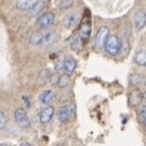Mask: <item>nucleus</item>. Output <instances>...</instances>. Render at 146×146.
Masks as SVG:
<instances>
[{
	"instance_id": "1",
	"label": "nucleus",
	"mask_w": 146,
	"mask_h": 146,
	"mask_svg": "<svg viewBox=\"0 0 146 146\" xmlns=\"http://www.w3.org/2000/svg\"><path fill=\"white\" fill-rule=\"evenodd\" d=\"M104 48L107 54L112 55V56H116V55L119 54V50L122 48V43L117 35H110L104 45Z\"/></svg>"
},
{
	"instance_id": "2",
	"label": "nucleus",
	"mask_w": 146,
	"mask_h": 146,
	"mask_svg": "<svg viewBox=\"0 0 146 146\" xmlns=\"http://www.w3.org/2000/svg\"><path fill=\"white\" fill-rule=\"evenodd\" d=\"M110 36V28L107 26H102L100 27L96 36H95V44H94V48L96 50H101L104 48L105 43H106L107 38Z\"/></svg>"
},
{
	"instance_id": "3",
	"label": "nucleus",
	"mask_w": 146,
	"mask_h": 146,
	"mask_svg": "<svg viewBox=\"0 0 146 146\" xmlns=\"http://www.w3.org/2000/svg\"><path fill=\"white\" fill-rule=\"evenodd\" d=\"M73 116H74V106L72 104L63 105L58 111V119L61 123H67L68 121H71Z\"/></svg>"
},
{
	"instance_id": "4",
	"label": "nucleus",
	"mask_w": 146,
	"mask_h": 146,
	"mask_svg": "<svg viewBox=\"0 0 146 146\" xmlns=\"http://www.w3.org/2000/svg\"><path fill=\"white\" fill-rule=\"evenodd\" d=\"M15 121L21 128H28L31 125V121L29 117L27 115L25 108H16L15 111Z\"/></svg>"
},
{
	"instance_id": "5",
	"label": "nucleus",
	"mask_w": 146,
	"mask_h": 146,
	"mask_svg": "<svg viewBox=\"0 0 146 146\" xmlns=\"http://www.w3.org/2000/svg\"><path fill=\"white\" fill-rule=\"evenodd\" d=\"M55 22V15L52 12H45L42 16L38 17L36 20V25H38L40 28H49L50 26H52Z\"/></svg>"
},
{
	"instance_id": "6",
	"label": "nucleus",
	"mask_w": 146,
	"mask_h": 146,
	"mask_svg": "<svg viewBox=\"0 0 146 146\" xmlns=\"http://www.w3.org/2000/svg\"><path fill=\"white\" fill-rule=\"evenodd\" d=\"M143 99H144V95H143V93H141L139 89L133 90V91H131V93L129 94V98H128V102H129V106H130V107H138L139 105L143 102Z\"/></svg>"
},
{
	"instance_id": "7",
	"label": "nucleus",
	"mask_w": 146,
	"mask_h": 146,
	"mask_svg": "<svg viewBox=\"0 0 146 146\" xmlns=\"http://www.w3.org/2000/svg\"><path fill=\"white\" fill-rule=\"evenodd\" d=\"M54 113H55V110L52 106H45L42 111H40V115H39L40 123H42V124H48L49 122H51Z\"/></svg>"
},
{
	"instance_id": "8",
	"label": "nucleus",
	"mask_w": 146,
	"mask_h": 146,
	"mask_svg": "<svg viewBox=\"0 0 146 146\" xmlns=\"http://www.w3.org/2000/svg\"><path fill=\"white\" fill-rule=\"evenodd\" d=\"M39 100H40V102L46 105V106H51V104L56 100V94H55L52 90H50V89L45 90V91H43V93L40 94Z\"/></svg>"
},
{
	"instance_id": "9",
	"label": "nucleus",
	"mask_w": 146,
	"mask_h": 146,
	"mask_svg": "<svg viewBox=\"0 0 146 146\" xmlns=\"http://www.w3.org/2000/svg\"><path fill=\"white\" fill-rule=\"evenodd\" d=\"M78 20H79L78 13L77 12H71V13H68L65 18H63V26H65L66 28H68V29H72V28H74V27L77 26Z\"/></svg>"
},
{
	"instance_id": "10",
	"label": "nucleus",
	"mask_w": 146,
	"mask_h": 146,
	"mask_svg": "<svg viewBox=\"0 0 146 146\" xmlns=\"http://www.w3.org/2000/svg\"><path fill=\"white\" fill-rule=\"evenodd\" d=\"M77 67V61L74 60L73 57H66L65 61H63V65H62V70L65 71V73L67 76L72 74L73 72H74Z\"/></svg>"
},
{
	"instance_id": "11",
	"label": "nucleus",
	"mask_w": 146,
	"mask_h": 146,
	"mask_svg": "<svg viewBox=\"0 0 146 146\" xmlns=\"http://www.w3.org/2000/svg\"><path fill=\"white\" fill-rule=\"evenodd\" d=\"M146 23V16H145V12L144 10H139L138 12L135 13V17H134V25H135V28L138 31H141L145 27Z\"/></svg>"
},
{
	"instance_id": "12",
	"label": "nucleus",
	"mask_w": 146,
	"mask_h": 146,
	"mask_svg": "<svg viewBox=\"0 0 146 146\" xmlns=\"http://www.w3.org/2000/svg\"><path fill=\"white\" fill-rule=\"evenodd\" d=\"M38 0H16V7L21 11H28L33 7Z\"/></svg>"
},
{
	"instance_id": "13",
	"label": "nucleus",
	"mask_w": 146,
	"mask_h": 146,
	"mask_svg": "<svg viewBox=\"0 0 146 146\" xmlns=\"http://www.w3.org/2000/svg\"><path fill=\"white\" fill-rule=\"evenodd\" d=\"M90 33H91V27L89 23H83L80 26V29H79V39L80 42H86L89 40L90 38Z\"/></svg>"
},
{
	"instance_id": "14",
	"label": "nucleus",
	"mask_w": 146,
	"mask_h": 146,
	"mask_svg": "<svg viewBox=\"0 0 146 146\" xmlns=\"http://www.w3.org/2000/svg\"><path fill=\"white\" fill-rule=\"evenodd\" d=\"M57 39V34L55 32H46L45 34H43V38H42V44L44 46H48V45H51L55 43V40Z\"/></svg>"
},
{
	"instance_id": "15",
	"label": "nucleus",
	"mask_w": 146,
	"mask_h": 146,
	"mask_svg": "<svg viewBox=\"0 0 146 146\" xmlns=\"http://www.w3.org/2000/svg\"><path fill=\"white\" fill-rule=\"evenodd\" d=\"M134 61H135L136 65H139V66H141V67H144V66L146 65V51H145L144 49L139 50V51L135 54Z\"/></svg>"
},
{
	"instance_id": "16",
	"label": "nucleus",
	"mask_w": 146,
	"mask_h": 146,
	"mask_svg": "<svg viewBox=\"0 0 146 146\" xmlns=\"http://www.w3.org/2000/svg\"><path fill=\"white\" fill-rule=\"evenodd\" d=\"M68 43H70L71 48L73 50H78L80 48V39H79L78 35H72L70 38V40H68Z\"/></svg>"
},
{
	"instance_id": "17",
	"label": "nucleus",
	"mask_w": 146,
	"mask_h": 146,
	"mask_svg": "<svg viewBox=\"0 0 146 146\" xmlns=\"http://www.w3.org/2000/svg\"><path fill=\"white\" fill-rule=\"evenodd\" d=\"M42 38H43V34L40 33V32H35V33H33L29 36V43L33 44V45L40 44L42 43Z\"/></svg>"
},
{
	"instance_id": "18",
	"label": "nucleus",
	"mask_w": 146,
	"mask_h": 146,
	"mask_svg": "<svg viewBox=\"0 0 146 146\" xmlns=\"http://www.w3.org/2000/svg\"><path fill=\"white\" fill-rule=\"evenodd\" d=\"M43 9H44V1H40V0H38V1H36V4L29 11H31L32 15H35V13H38L39 11H42Z\"/></svg>"
},
{
	"instance_id": "19",
	"label": "nucleus",
	"mask_w": 146,
	"mask_h": 146,
	"mask_svg": "<svg viewBox=\"0 0 146 146\" xmlns=\"http://www.w3.org/2000/svg\"><path fill=\"white\" fill-rule=\"evenodd\" d=\"M72 4H73V0H58V1H57V6L60 9L66 10V9L72 6Z\"/></svg>"
},
{
	"instance_id": "20",
	"label": "nucleus",
	"mask_w": 146,
	"mask_h": 146,
	"mask_svg": "<svg viewBox=\"0 0 146 146\" xmlns=\"http://www.w3.org/2000/svg\"><path fill=\"white\" fill-rule=\"evenodd\" d=\"M68 83H70V78H68L67 74H65V76H61L60 78H58L57 85L60 86V88H65V86L68 85Z\"/></svg>"
},
{
	"instance_id": "21",
	"label": "nucleus",
	"mask_w": 146,
	"mask_h": 146,
	"mask_svg": "<svg viewBox=\"0 0 146 146\" xmlns=\"http://www.w3.org/2000/svg\"><path fill=\"white\" fill-rule=\"evenodd\" d=\"M146 121V106L145 105H143L139 111V122L141 123V124H144Z\"/></svg>"
},
{
	"instance_id": "22",
	"label": "nucleus",
	"mask_w": 146,
	"mask_h": 146,
	"mask_svg": "<svg viewBox=\"0 0 146 146\" xmlns=\"http://www.w3.org/2000/svg\"><path fill=\"white\" fill-rule=\"evenodd\" d=\"M141 82H144V80H143V77L140 74H134V76L130 77V83L133 85H139Z\"/></svg>"
},
{
	"instance_id": "23",
	"label": "nucleus",
	"mask_w": 146,
	"mask_h": 146,
	"mask_svg": "<svg viewBox=\"0 0 146 146\" xmlns=\"http://www.w3.org/2000/svg\"><path fill=\"white\" fill-rule=\"evenodd\" d=\"M6 116L3 111H0V130H3L6 127Z\"/></svg>"
},
{
	"instance_id": "24",
	"label": "nucleus",
	"mask_w": 146,
	"mask_h": 146,
	"mask_svg": "<svg viewBox=\"0 0 146 146\" xmlns=\"http://www.w3.org/2000/svg\"><path fill=\"white\" fill-rule=\"evenodd\" d=\"M21 146H32V145H29L28 143H22V144H21Z\"/></svg>"
},
{
	"instance_id": "25",
	"label": "nucleus",
	"mask_w": 146,
	"mask_h": 146,
	"mask_svg": "<svg viewBox=\"0 0 146 146\" xmlns=\"http://www.w3.org/2000/svg\"><path fill=\"white\" fill-rule=\"evenodd\" d=\"M0 146H7L6 144H0Z\"/></svg>"
}]
</instances>
